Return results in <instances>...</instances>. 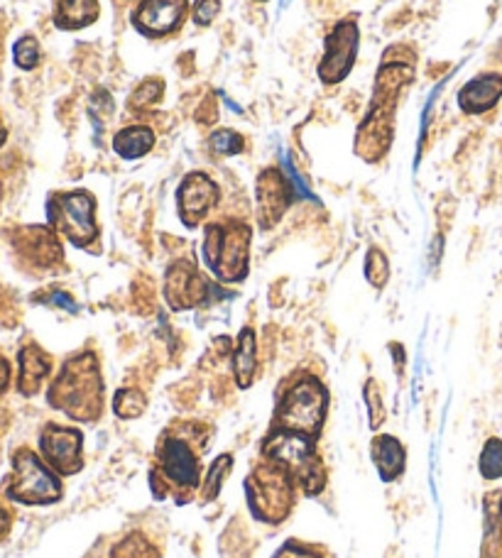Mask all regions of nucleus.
<instances>
[{"label": "nucleus", "instance_id": "f257e3e1", "mask_svg": "<svg viewBox=\"0 0 502 558\" xmlns=\"http://www.w3.org/2000/svg\"><path fill=\"white\" fill-rule=\"evenodd\" d=\"M411 76H415V57L397 59L385 52L383 66L378 69L375 76V92L373 101H370V111L366 121L358 125L356 133V153L368 159V162H378L393 145L395 133V111H397V94L405 88Z\"/></svg>", "mask_w": 502, "mask_h": 558}, {"label": "nucleus", "instance_id": "f03ea898", "mask_svg": "<svg viewBox=\"0 0 502 558\" xmlns=\"http://www.w3.org/2000/svg\"><path fill=\"white\" fill-rule=\"evenodd\" d=\"M49 404L72 418H94L100 412V375L92 353L67 361L49 387Z\"/></svg>", "mask_w": 502, "mask_h": 558}, {"label": "nucleus", "instance_id": "7ed1b4c3", "mask_svg": "<svg viewBox=\"0 0 502 558\" xmlns=\"http://www.w3.org/2000/svg\"><path fill=\"white\" fill-rule=\"evenodd\" d=\"M253 231L243 223L208 226L204 257L220 282H240L248 275V255Z\"/></svg>", "mask_w": 502, "mask_h": 558}, {"label": "nucleus", "instance_id": "20e7f679", "mask_svg": "<svg viewBox=\"0 0 502 558\" xmlns=\"http://www.w3.org/2000/svg\"><path fill=\"white\" fill-rule=\"evenodd\" d=\"M49 228L62 233L76 247H88L98 238L96 226V198L79 192H55L47 198Z\"/></svg>", "mask_w": 502, "mask_h": 558}, {"label": "nucleus", "instance_id": "39448f33", "mask_svg": "<svg viewBox=\"0 0 502 558\" xmlns=\"http://www.w3.org/2000/svg\"><path fill=\"white\" fill-rule=\"evenodd\" d=\"M5 495L13 502L49 505L62 497V483L29 448H20L13 456V473L5 483Z\"/></svg>", "mask_w": 502, "mask_h": 558}, {"label": "nucleus", "instance_id": "423d86ee", "mask_svg": "<svg viewBox=\"0 0 502 558\" xmlns=\"http://www.w3.org/2000/svg\"><path fill=\"white\" fill-rule=\"evenodd\" d=\"M326 387L314 377H301L289 387L277 407V424L287 432L314 436L326 416Z\"/></svg>", "mask_w": 502, "mask_h": 558}, {"label": "nucleus", "instance_id": "0eeeda50", "mask_svg": "<svg viewBox=\"0 0 502 558\" xmlns=\"http://www.w3.org/2000/svg\"><path fill=\"white\" fill-rule=\"evenodd\" d=\"M265 456L275 465H283V468H287L289 473L299 475L301 481L307 483L309 493H314L311 481L324 485L321 475H314L316 458H314V444H311V436L299 434V432H287V428H279V432L265 444Z\"/></svg>", "mask_w": 502, "mask_h": 558}, {"label": "nucleus", "instance_id": "6e6552de", "mask_svg": "<svg viewBox=\"0 0 502 558\" xmlns=\"http://www.w3.org/2000/svg\"><path fill=\"white\" fill-rule=\"evenodd\" d=\"M358 57V25L354 17L340 20L331 29L319 64V78L324 84H340L350 74Z\"/></svg>", "mask_w": 502, "mask_h": 558}, {"label": "nucleus", "instance_id": "1a4fd4ad", "mask_svg": "<svg viewBox=\"0 0 502 558\" xmlns=\"http://www.w3.org/2000/svg\"><path fill=\"white\" fill-rule=\"evenodd\" d=\"M189 0H140L133 10V27L143 37H167L184 25Z\"/></svg>", "mask_w": 502, "mask_h": 558}, {"label": "nucleus", "instance_id": "9d476101", "mask_svg": "<svg viewBox=\"0 0 502 558\" xmlns=\"http://www.w3.org/2000/svg\"><path fill=\"white\" fill-rule=\"evenodd\" d=\"M39 451L49 468L62 475H72L82 468V434L76 428L49 424L39 436Z\"/></svg>", "mask_w": 502, "mask_h": 558}, {"label": "nucleus", "instance_id": "9b49d317", "mask_svg": "<svg viewBox=\"0 0 502 558\" xmlns=\"http://www.w3.org/2000/svg\"><path fill=\"white\" fill-rule=\"evenodd\" d=\"M211 287L204 277L199 275L196 265L189 260H179L167 270V282H165V294L167 302L177 312H184V308L206 304Z\"/></svg>", "mask_w": 502, "mask_h": 558}, {"label": "nucleus", "instance_id": "f8f14e48", "mask_svg": "<svg viewBox=\"0 0 502 558\" xmlns=\"http://www.w3.org/2000/svg\"><path fill=\"white\" fill-rule=\"evenodd\" d=\"M13 247L23 260L39 267V270H49V267L62 263V245H59L55 228H45V226L17 228L13 233Z\"/></svg>", "mask_w": 502, "mask_h": 558}, {"label": "nucleus", "instance_id": "ddd939ff", "mask_svg": "<svg viewBox=\"0 0 502 558\" xmlns=\"http://www.w3.org/2000/svg\"><path fill=\"white\" fill-rule=\"evenodd\" d=\"M218 202V186L211 177L204 172H192L184 177V182L177 189V206L179 216L187 228H194L201 223L211 208Z\"/></svg>", "mask_w": 502, "mask_h": 558}, {"label": "nucleus", "instance_id": "4468645a", "mask_svg": "<svg viewBox=\"0 0 502 558\" xmlns=\"http://www.w3.org/2000/svg\"><path fill=\"white\" fill-rule=\"evenodd\" d=\"M292 189L289 177L277 167L263 169V174L258 177V216L263 228H273L285 216L292 202Z\"/></svg>", "mask_w": 502, "mask_h": 558}, {"label": "nucleus", "instance_id": "2eb2a0df", "mask_svg": "<svg viewBox=\"0 0 502 558\" xmlns=\"http://www.w3.org/2000/svg\"><path fill=\"white\" fill-rule=\"evenodd\" d=\"M502 98V74H480L461 88L458 106L468 116L488 113Z\"/></svg>", "mask_w": 502, "mask_h": 558}, {"label": "nucleus", "instance_id": "dca6fc26", "mask_svg": "<svg viewBox=\"0 0 502 558\" xmlns=\"http://www.w3.org/2000/svg\"><path fill=\"white\" fill-rule=\"evenodd\" d=\"M159 463L172 483L179 487H192L199 483V463L184 441H167L159 451Z\"/></svg>", "mask_w": 502, "mask_h": 558}, {"label": "nucleus", "instance_id": "f3484780", "mask_svg": "<svg viewBox=\"0 0 502 558\" xmlns=\"http://www.w3.org/2000/svg\"><path fill=\"white\" fill-rule=\"evenodd\" d=\"M20 363V375H17V390L23 397H33L37 395L39 387H43L45 377L52 371V361L49 355L43 351V348L29 343L17 355Z\"/></svg>", "mask_w": 502, "mask_h": 558}, {"label": "nucleus", "instance_id": "a211bd4d", "mask_svg": "<svg viewBox=\"0 0 502 558\" xmlns=\"http://www.w3.org/2000/svg\"><path fill=\"white\" fill-rule=\"evenodd\" d=\"M98 13V0H55V25L69 33L94 25Z\"/></svg>", "mask_w": 502, "mask_h": 558}, {"label": "nucleus", "instance_id": "6ab92c4d", "mask_svg": "<svg viewBox=\"0 0 502 558\" xmlns=\"http://www.w3.org/2000/svg\"><path fill=\"white\" fill-rule=\"evenodd\" d=\"M155 147V131L147 125H128L113 135V149L123 159H140Z\"/></svg>", "mask_w": 502, "mask_h": 558}, {"label": "nucleus", "instance_id": "aec40b11", "mask_svg": "<svg viewBox=\"0 0 502 558\" xmlns=\"http://www.w3.org/2000/svg\"><path fill=\"white\" fill-rule=\"evenodd\" d=\"M373 458L383 481H395V477L405 471V448L397 444L393 436H380L373 444Z\"/></svg>", "mask_w": 502, "mask_h": 558}, {"label": "nucleus", "instance_id": "412c9836", "mask_svg": "<svg viewBox=\"0 0 502 558\" xmlns=\"http://www.w3.org/2000/svg\"><path fill=\"white\" fill-rule=\"evenodd\" d=\"M234 373L240 387H248L255 375V333L253 328H243L234 351Z\"/></svg>", "mask_w": 502, "mask_h": 558}, {"label": "nucleus", "instance_id": "4be33fe9", "mask_svg": "<svg viewBox=\"0 0 502 558\" xmlns=\"http://www.w3.org/2000/svg\"><path fill=\"white\" fill-rule=\"evenodd\" d=\"M500 549H502V495L490 493L486 497L483 558H500Z\"/></svg>", "mask_w": 502, "mask_h": 558}, {"label": "nucleus", "instance_id": "5701e85b", "mask_svg": "<svg viewBox=\"0 0 502 558\" xmlns=\"http://www.w3.org/2000/svg\"><path fill=\"white\" fill-rule=\"evenodd\" d=\"M163 94H165V82L163 78H145L143 84H140L133 94L128 98V108L130 111H153V108L163 101Z\"/></svg>", "mask_w": 502, "mask_h": 558}, {"label": "nucleus", "instance_id": "b1692460", "mask_svg": "<svg viewBox=\"0 0 502 558\" xmlns=\"http://www.w3.org/2000/svg\"><path fill=\"white\" fill-rule=\"evenodd\" d=\"M211 153L218 157H234L240 155L246 149V140L236 131H216L208 140Z\"/></svg>", "mask_w": 502, "mask_h": 558}, {"label": "nucleus", "instance_id": "393cba45", "mask_svg": "<svg viewBox=\"0 0 502 558\" xmlns=\"http://www.w3.org/2000/svg\"><path fill=\"white\" fill-rule=\"evenodd\" d=\"M480 475H483L486 481H498V477H502V441L500 438H490L483 448V453H480Z\"/></svg>", "mask_w": 502, "mask_h": 558}, {"label": "nucleus", "instance_id": "a878e982", "mask_svg": "<svg viewBox=\"0 0 502 558\" xmlns=\"http://www.w3.org/2000/svg\"><path fill=\"white\" fill-rule=\"evenodd\" d=\"M13 62L15 66L23 69V72H33L39 64V43L33 35L20 37L13 45Z\"/></svg>", "mask_w": 502, "mask_h": 558}, {"label": "nucleus", "instance_id": "bb28decb", "mask_svg": "<svg viewBox=\"0 0 502 558\" xmlns=\"http://www.w3.org/2000/svg\"><path fill=\"white\" fill-rule=\"evenodd\" d=\"M366 275L370 279V284L383 289L387 277H390V263L383 251H378V247H373V251L368 253V260H366Z\"/></svg>", "mask_w": 502, "mask_h": 558}, {"label": "nucleus", "instance_id": "cd10ccee", "mask_svg": "<svg viewBox=\"0 0 502 558\" xmlns=\"http://www.w3.org/2000/svg\"><path fill=\"white\" fill-rule=\"evenodd\" d=\"M113 410L118 416L123 418H133L140 412L145 410V397L135 392V390H120L116 395V402H113Z\"/></svg>", "mask_w": 502, "mask_h": 558}, {"label": "nucleus", "instance_id": "c85d7f7f", "mask_svg": "<svg viewBox=\"0 0 502 558\" xmlns=\"http://www.w3.org/2000/svg\"><path fill=\"white\" fill-rule=\"evenodd\" d=\"M218 13H220V0H194L192 20L196 25H201V27L211 25Z\"/></svg>", "mask_w": 502, "mask_h": 558}, {"label": "nucleus", "instance_id": "c756f323", "mask_svg": "<svg viewBox=\"0 0 502 558\" xmlns=\"http://www.w3.org/2000/svg\"><path fill=\"white\" fill-rule=\"evenodd\" d=\"M366 400H368V412H370V426L378 428L385 418V407L380 402V392L373 380H370L366 387Z\"/></svg>", "mask_w": 502, "mask_h": 558}, {"label": "nucleus", "instance_id": "7c9ffc66", "mask_svg": "<svg viewBox=\"0 0 502 558\" xmlns=\"http://www.w3.org/2000/svg\"><path fill=\"white\" fill-rule=\"evenodd\" d=\"M230 468V458L228 456H220L218 461L214 463V468H211V475H208V483H206V497H214L218 493V487L224 481H218L220 475H224Z\"/></svg>", "mask_w": 502, "mask_h": 558}, {"label": "nucleus", "instance_id": "2f4dec72", "mask_svg": "<svg viewBox=\"0 0 502 558\" xmlns=\"http://www.w3.org/2000/svg\"><path fill=\"white\" fill-rule=\"evenodd\" d=\"M47 302H49V304H55V306H62V308H67V312L76 314V304H74V299L69 296L67 292H52V294L47 296Z\"/></svg>", "mask_w": 502, "mask_h": 558}, {"label": "nucleus", "instance_id": "473e14b6", "mask_svg": "<svg viewBox=\"0 0 502 558\" xmlns=\"http://www.w3.org/2000/svg\"><path fill=\"white\" fill-rule=\"evenodd\" d=\"M8 385H10V365H8V361L3 355H0V397L5 395V390H8Z\"/></svg>", "mask_w": 502, "mask_h": 558}, {"label": "nucleus", "instance_id": "72a5a7b5", "mask_svg": "<svg viewBox=\"0 0 502 558\" xmlns=\"http://www.w3.org/2000/svg\"><path fill=\"white\" fill-rule=\"evenodd\" d=\"M277 558H314L309 551H301V549H295V546H287L285 551H279Z\"/></svg>", "mask_w": 502, "mask_h": 558}, {"label": "nucleus", "instance_id": "f704fd0d", "mask_svg": "<svg viewBox=\"0 0 502 558\" xmlns=\"http://www.w3.org/2000/svg\"><path fill=\"white\" fill-rule=\"evenodd\" d=\"M10 532V514L5 510H0V542L5 539Z\"/></svg>", "mask_w": 502, "mask_h": 558}, {"label": "nucleus", "instance_id": "c9c22d12", "mask_svg": "<svg viewBox=\"0 0 502 558\" xmlns=\"http://www.w3.org/2000/svg\"><path fill=\"white\" fill-rule=\"evenodd\" d=\"M5 140H8V125L3 121V116H0V147L5 145Z\"/></svg>", "mask_w": 502, "mask_h": 558}, {"label": "nucleus", "instance_id": "e433bc0d", "mask_svg": "<svg viewBox=\"0 0 502 558\" xmlns=\"http://www.w3.org/2000/svg\"><path fill=\"white\" fill-rule=\"evenodd\" d=\"M0 204H3V184H0Z\"/></svg>", "mask_w": 502, "mask_h": 558}, {"label": "nucleus", "instance_id": "4c0bfd02", "mask_svg": "<svg viewBox=\"0 0 502 558\" xmlns=\"http://www.w3.org/2000/svg\"><path fill=\"white\" fill-rule=\"evenodd\" d=\"M258 3H265V0H258Z\"/></svg>", "mask_w": 502, "mask_h": 558}]
</instances>
